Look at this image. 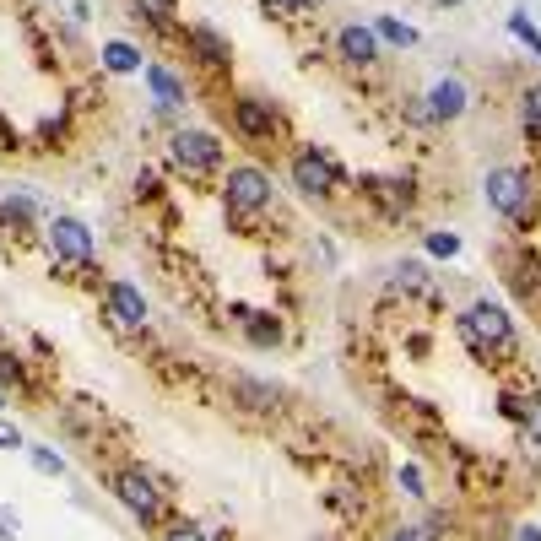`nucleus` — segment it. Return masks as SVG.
Wrapping results in <instances>:
<instances>
[{"label":"nucleus","mask_w":541,"mask_h":541,"mask_svg":"<svg viewBox=\"0 0 541 541\" xmlns=\"http://www.w3.org/2000/svg\"><path fill=\"white\" fill-rule=\"evenodd\" d=\"M460 336H466L471 352H509L514 347V325L498 303H471L460 314Z\"/></svg>","instance_id":"f257e3e1"},{"label":"nucleus","mask_w":541,"mask_h":541,"mask_svg":"<svg viewBox=\"0 0 541 541\" xmlns=\"http://www.w3.org/2000/svg\"><path fill=\"white\" fill-rule=\"evenodd\" d=\"M487 206L493 211H504V217H531V206H536V195H531V179L520 174V168H493L487 174Z\"/></svg>","instance_id":"f03ea898"},{"label":"nucleus","mask_w":541,"mask_h":541,"mask_svg":"<svg viewBox=\"0 0 541 541\" xmlns=\"http://www.w3.org/2000/svg\"><path fill=\"white\" fill-rule=\"evenodd\" d=\"M271 206V179L260 168H233L228 174V211L233 217H249V211Z\"/></svg>","instance_id":"7ed1b4c3"},{"label":"nucleus","mask_w":541,"mask_h":541,"mask_svg":"<svg viewBox=\"0 0 541 541\" xmlns=\"http://www.w3.org/2000/svg\"><path fill=\"white\" fill-rule=\"evenodd\" d=\"M293 184L309 195V201H325V195L336 190V163L325 152H298L293 157Z\"/></svg>","instance_id":"20e7f679"},{"label":"nucleus","mask_w":541,"mask_h":541,"mask_svg":"<svg viewBox=\"0 0 541 541\" xmlns=\"http://www.w3.org/2000/svg\"><path fill=\"white\" fill-rule=\"evenodd\" d=\"M174 157L190 168V174H206V168L222 163V141L211 136V130H179V136H174Z\"/></svg>","instance_id":"39448f33"},{"label":"nucleus","mask_w":541,"mask_h":541,"mask_svg":"<svg viewBox=\"0 0 541 541\" xmlns=\"http://www.w3.org/2000/svg\"><path fill=\"white\" fill-rule=\"evenodd\" d=\"M49 249H55L60 260H92V233H87V222L55 217V222H49Z\"/></svg>","instance_id":"423d86ee"},{"label":"nucleus","mask_w":541,"mask_h":541,"mask_svg":"<svg viewBox=\"0 0 541 541\" xmlns=\"http://www.w3.org/2000/svg\"><path fill=\"white\" fill-rule=\"evenodd\" d=\"M103 309H109V320L125 325V331L147 325V298H141V287H130V282H114L109 298H103Z\"/></svg>","instance_id":"0eeeda50"},{"label":"nucleus","mask_w":541,"mask_h":541,"mask_svg":"<svg viewBox=\"0 0 541 541\" xmlns=\"http://www.w3.org/2000/svg\"><path fill=\"white\" fill-rule=\"evenodd\" d=\"M466 103H471V92H466V82H455V76H439V82L428 87V120H460L466 114Z\"/></svg>","instance_id":"6e6552de"},{"label":"nucleus","mask_w":541,"mask_h":541,"mask_svg":"<svg viewBox=\"0 0 541 541\" xmlns=\"http://www.w3.org/2000/svg\"><path fill=\"white\" fill-rule=\"evenodd\" d=\"M233 120H239V130L249 141H271L276 109H271V103H260V98H239V103H233Z\"/></svg>","instance_id":"1a4fd4ad"},{"label":"nucleus","mask_w":541,"mask_h":541,"mask_svg":"<svg viewBox=\"0 0 541 541\" xmlns=\"http://www.w3.org/2000/svg\"><path fill=\"white\" fill-rule=\"evenodd\" d=\"M114 493H120L125 509L141 514V520H152V514H157V487H152V477H141V471H125V477L114 482Z\"/></svg>","instance_id":"9d476101"},{"label":"nucleus","mask_w":541,"mask_h":541,"mask_svg":"<svg viewBox=\"0 0 541 541\" xmlns=\"http://www.w3.org/2000/svg\"><path fill=\"white\" fill-rule=\"evenodd\" d=\"M336 49H341V60L368 65V60L379 55V38H374V28H341L336 33Z\"/></svg>","instance_id":"9b49d317"},{"label":"nucleus","mask_w":541,"mask_h":541,"mask_svg":"<svg viewBox=\"0 0 541 541\" xmlns=\"http://www.w3.org/2000/svg\"><path fill=\"white\" fill-rule=\"evenodd\" d=\"M103 65L120 71V76H130V71H141V49L125 44V38H114V44H103Z\"/></svg>","instance_id":"f8f14e48"},{"label":"nucleus","mask_w":541,"mask_h":541,"mask_svg":"<svg viewBox=\"0 0 541 541\" xmlns=\"http://www.w3.org/2000/svg\"><path fill=\"white\" fill-rule=\"evenodd\" d=\"M147 87L157 92V103H163V109H174V103H184V87H179L174 76L163 71V65H147Z\"/></svg>","instance_id":"ddd939ff"},{"label":"nucleus","mask_w":541,"mask_h":541,"mask_svg":"<svg viewBox=\"0 0 541 541\" xmlns=\"http://www.w3.org/2000/svg\"><path fill=\"white\" fill-rule=\"evenodd\" d=\"M374 38H379V44H395V49H412L417 44V28H406V22H395V17H379L374 22Z\"/></svg>","instance_id":"4468645a"},{"label":"nucleus","mask_w":541,"mask_h":541,"mask_svg":"<svg viewBox=\"0 0 541 541\" xmlns=\"http://www.w3.org/2000/svg\"><path fill=\"white\" fill-rule=\"evenodd\" d=\"M190 44L201 49V55H206L211 65H222V60H228V38H222V33H211V28H195V33H190Z\"/></svg>","instance_id":"2eb2a0df"},{"label":"nucleus","mask_w":541,"mask_h":541,"mask_svg":"<svg viewBox=\"0 0 541 541\" xmlns=\"http://www.w3.org/2000/svg\"><path fill=\"white\" fill-rule=\"evenodd\" d=\"M233 314L249 325V341H255V347H276V320H255V309H233Z\"/></svg>","instance_id":"dca6fc26"},{"label":"nucleus","mask_w":541,"mask_h":541,"mask_svg":"<svg viewBox=\"0 0 541 541\" xmlns=\"http://www.w3.org/2000/svg\"><path fill=\"white\" fill-rule=\"evenodd\" d=\"M233 385H239L244 406H260V412H266V406H276V390H271V385H260V379H233Z\"/></svg>","instance_id":"f3484780"},{"label":"nucleus","mask_w":541,"mask_h":541,"mask_svg":"<svg viewBox=\"0 0 541 541\" xmlns=\"http://www.w3.org/2000/svg\"><path fill=\"white\" fill-rule=\"evenodd\" d=\"M509 33L520 38V44H531V55L541 60V33L531 28V17H525V11H514V17H509Z\"/></svg>","instance_id":"a211bd4d"},{"label":"nucleus","mask_w":541,"mask_h":541,"mask_svg":"<svg viewBox=\"0 0 541 541\" xmlns=\"http://www.w3.org/2000/svg\"><path fill=\"white\" fill-rule=\"evenodd\" d=\"M520 114H525V130H541V87H531V92H525Z\"/></svg>","instance_id":"6ab92c4d"},{"label":"nucleus","mask_w":541,"mask_h":541,"mask_svg":"<svg viewBox=\"0 0 541 541\" xmlns=\"http://www.w3.org/2000/svg\"><path fill=\"white\" fill-rule=\"evenodd\" d=\"M520 417H525V439H531V444H536V450H541V395H536V401H531V406H525V412H520Z\"/></svg>","instance_id":"aec40b11"},{"label":"nucleus","mask_w":541,"mask_h":541,"mask_svg":"<svg viewBox=\"0 0 541 541\" xmlns=\"http://www.w3.org/2000/svg\"><path fill=\"white\" fill-rule=\"evenodd\" d=\"M33 466L44 471V477H65V460L55 450H33Z\"/></svg>","instance_id":"412c9836"},{"label":"nucleus","mask_w":541,"mask_h":541,"mask_svg":"<svg viewBox=\"0 0 541 541\" xmlns=\"http://www.w3.org/2000/svg\"><path fill=\"white\" fill-rule=\"evenodd\" d=\"M428 255H444V260H450V255H460V239H455V233H433V239H428Z\"/></svg>","instance_id":"4be33fe9"},{"label":"nucleus","mask_w":541,"mask_h":541,"mask_svg":"<svg viewBox=\"0 0 541 541\" xmlns=\"http://www.w3.org/2000/svg\"><path fill=\"white\" fill-rule=\"evenodd\" d=\"M17 531H22L17 509H6V504H0V541H17Z\"/></svg>","instance_id":"5701e85b"},{"label":"nucleus","mask_w":541,"mask_h":541,"mask_svg":"<svg viewBox=\"0 0 541 541\" xmlns=\"http://www.w3.org/2000/svg\"><path fill=\"white\" fill-rule=\"evenodd\" d=\"M141 11H147L152 22H168V11H174V0H136Z\"/></svg>","instance_id":"b1692460"},{"label":"nucleus","mask_w":541,"mask_h":541,"mask_svg":"<svg viewBox=\"0 0 541 541\" xmlns=\"http://www.w3.org/2000/svg\"><path fill=\"white\" fill-rule=\"evenodd\" d=\"M163 541H211V536L201 531V525H174V531H168Z\"/></svg>","instance_id":"393cba45"},{"label":"nucleus","mask_w":541,"mask_h":541,"mask_svg":"<svg viewBox=\"0 0 541 541\" xmlns=\"http://www.w3.org/2000/svg\"><path fill=\"white\" fill-rule=\"evenodd\" d=\"M0 450H22V428H11V422H0Z\"/></svg>","instance_id":"a878e982"},{"label":"nucleus","mask_w":541,"mask_h":541,"mask_svg":"<svg viewBox=\"0 0 541 541\" xmlns=\"http://www.w3.org/2000/svg\"><path fill=\"white\" fill-rule=\"evenodd\" d=\"M0 379H11V385H22V363H17V358H6V352H0Z\"/></svg>","instance_id":"bb28decb"},{"label":"nucleus","mask_w":541,"mask_h":541,"mask_svg":"<svg viewBox=\"0 0 541 541\" xmlns=\"http://www.w3.org/2000/svg\"><path fill=\"white\" fill-rule=\"evenodd\" d=\"M314 0H271V11H287V17H298V11H309Z\"/></svg>","instance_id":"cd10ccee"},{"label":"nucleus","mask_w":541,"mask_h":541,"mask_svg":"<svg viewBox=\"0 0 541 541\" xmlns=\"http://www.w3.org/2000/svg\"><path fill=\"white\" fill-rule=\"evenodd\" d=\"M401 487H406V493H422V471L417 466H401Z\"/></svg>","instance_id":"c85d7f7f"},{"label":"nucleus","mask_w":541,"mask_h":541,"mask_svg":"<svg viewBox=\"0 0 541 541\" xmlns=\"http://www.w3.org/2000/svg\"><path fill=\"white\" fill-rule=\"evenodd\" d=\"M514 541H541V531H536V525H525V531L514 536Z\"/></svg>","instance_id":"c756f323"},{"label":"nucleus","mask_w":541,"mask_h":541,"mask_svg":"<svg viewBox=\"0 0 541 541\" xmlns=\"http://www.w3.org/2000/svg\"><path fill=\"white\" fill-rule=\"evenodd\" d=\"M433 6H466V0H433Z\"/></svg>","instance_id":"7c9ffc66"},{"label":"nucleus","mask_w":541,"mask_h":541,"mask_svg":"<svg viewBox=\"0 0 541 541\" xmlns=\"http://www.w3.org/2000/svg\"><path fill=\"white\" fill-rule=\"evenodd\" d=\"M0 406H6V395H0Z\"/></svg>","instance_id":"2f4dec72"},{"label":"nucleus","mask_w":541,"mask_h":541,"mask_svg":"<svg viewBox=\"0 0 541 541\" xmlns=\"http://www.w3.org/2000/svg\"><path fill=\"white\" fill-rule=\"evenodd\" d=\"M401 541H412V536H401Z\"/></svg>","instance_id":"473e14b6"}]
</instances>
